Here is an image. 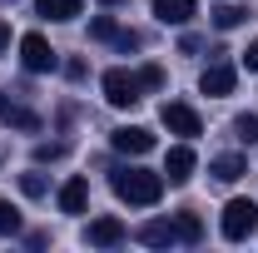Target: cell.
Masks as SVG:
<instances>
[{
  "label": "cell",
  "mask_w": 258,
  "mask_h": 253,
  "mask_svg": "<svg viewBox=\"0 0 258 253\" xmlns=\"http://www.w3.org/2000/svg\"><path fill=\"white\" fill-rule=\"evenodd\" d=\"M243 20H248L243 5H219V10H214V25H219V30H238Z\"/></svg>",
  "instance_id": "16"
},
{
  "label": "cell",
  "mask_w": 258,
  "mask_h": 253,
  "mask_svg": "<svg viewBox=\"0 0 258 253\" xmlns=\"http://www.w3.org/2000/svg\"><path fill=\"white\" fill-rule=\"evenodd\" d=\"M114 194H119L124 204L149 209V204H159V194H164V174H149V169H119V174H114Z\"/></svg>",
  "instance_id": "1"
},
{
  "label": "cell",
  "mask_w": 258,
  "mask_h": 253,
  "mask_svg": "<svg viewBox=\"0 0 258 253\" xmlns=\"http://www.w3.org/2000/svg\"><path fill=\"white\" fill-rule=\"evenodd\" d=\"M233 129H238V139H243V144H258V114H238Z\"/></svg>",
  "instance_id": "18"
},
{
  "label": "cell",
  "mask_w": 258,
  "mask_h": 253,
  "mask_svg": "<svg viewBox=\"0 0 258 253\" xmlns=\"http://www.w3.org/2000/svg\"><path fill=\"white\" fill-rule=\"evenodd\" d=\"M104 99H109L114 109H134V104L144 99L139 75H129V70H104Z\"/></svg>",
  "instance_id": "3"
},
{
  "label": "cell",
  "mask_w": 258,
  "mask_h": 253,
  "mask_svg": "<svg viewBox=\"0 0 258 253\" xmlns=\"http://www.w3.org/2000/svg\"><path fill=\"white\" fill-rule=\"evenodd\" d=\"M253 228H258V204L253 199H228L224 204V238L243 243V238H253Z\"/></svg>",
  "instance_id": "2"
},
{
  "label": "cell",
  "mask_w": 258,
  "mask_h": 253,
  "mask_svg": "<svg viewBox=\"0 0 258 253\" xmlns=\"http://www.w3.org/2000/svg\"><path fill=\"white\" fill-rule=\"evenodd\" d=\"M114 149L119 154H149L154 149V134L139 129V124H124V129H114Z\"/></svg>",
  "instance_id": "6"
},
{
  "label": "cell",
  "mask_w": 258,
  "mask_h": 253,
  "mask_svg": "<svg viewBox=\"0 0 258 253\" xmlns=\"http://www.w3.org/2000/svg\"><path fill=\"white\" fill-rule=\"evenodd\" d=\"M85 238L99 243V248H114V243H124V223H119V219H95Z\"/></svg>",
  "instance_id": "11"
},
{
  "label": "cell",
  "mask_w": 258,
  "mask_h": 253,
  "mask_svg": "<svg viewBox=\"0 0 258 253\" xmlns=\"http://www.w3.org/2000/svg\"><path fill=\"white\" fill-rule=\"evenodd\" d=\"M20 194H25V199H40V194H45V179H40V174H20Z\"/></svg>",
  "instance_id": "21"
},
{
  "label": "cell",
  "mask_w": 258,
  "mask_h": 253,
  "mask_svg": "<svg viewBox=\"0 0 258 253\" xmlns=\"http://www.w3.org/2000/svg\"><path fill=\"white\" fill-rule=\"evenodd\" d=\"M154 15L164 25H189L199 10H194V0H154Z\"/></svg>",
  "instance_id": "10"
},
{
  "label": "cell",
  "mask_w": 258,
  "mask_h": 253,
  "mask_svg": "<svg viewBox=\"0 0 258 253\" xmlns=\"http://www.w3.org/2000/svg\"><path fill=\"white\" fill-rule=\"evenodd\" d=\"M5 45H10V25H0V50H5Z\"/></svg>",
  "instance_id": "25"
},
{
  "label": "cell",
  "mask_w": 258,
  "mask_h": 253,
  "mask_svg": "<svg viewBox=\"0 0 258 253\" xmlns=\"http://www.w3.org/2000/svg\"><path fill=\"white\" fill-rule=\"evenodd\" d=\"M164 174H169V184H184V179L194 174V149H189V144H174V149H169Z\"/></svg>",
  "instance_id": "9"
},
{
  "label": "cell",
  "mask_w": 258,
  "mask_h": 253,
  "mask_svg": "<svg viewBox=\"0 0 258 253\" xmlns=\"http://www.w3.org/2000/svg\"><path fill=\"white\" fill-rule=\"evenodd\" d=\"M134 238H139V243H149V248H169V243H184V238H179V223H169V219L144 223V228H139Z\"/></svg>",
  "instance_id": "7"
},
{
  "label": "cell",
  "mask_w": 258,
  "mask_h": 253,
  "mask_svg": "<svg viewBox=\"0 0 258 253\" xmlns=\"http://www.w3.org/2000/svg\"><path fill=\"white\" fill-rule=\"evenodd\" d=\"M99 5H124V0H99Z\"/></svg>",
  "instance_id": "26"
},
{
  "label": "cell",
  "mask_w": 258,
  "mask_h": 253,
  "mask_svg": "<svg viewBox=\"0 0 258 253\" xmlns=\"http://www.w3.org/2000/svg\"><path fill=\"white\" fill-rule=\"evenodd\" d=\"M90 35H95V40H119V25H114L109 15H99L95 25H90Z\"/></svg>",
  "instance_id": "19"
},
{
  "label": "cell",
  "mask_w": 258,
  "mask_h": 253,
  "mask_svg": "<svg viewBox=\"0 0 258 253\" xmlns=\"http://www.w3.org/2000/svg\"><path fill=\"white\" fill-rule=\"evenodd\" d=\"M0 119H5V124H15V129H25V134H35V129H40V114H35V109H25V104H10V99H5Z\"/></svg>",
  "instance_id": "15"
},
{
  "label": "cell",
  "mask_w": 258,
  "mask_h": 253,
  "mask_svg": "<svg viewBox=\"0 0 258 253\" xmlns=\"http://www.w3.org/2000/svg\"><path fill=\"white\" fill-rule=\"evenodd\" d=\"M20 228V214H15V204H5L0 199V233H15Z\"/></svg>",
  "instance_id": "20"
},
{
  "label": "cell",
  "mask_w": 258,
  "mask_h": 253,
  "mask_svg": "<svg viewBox=\"0 0 258 253\" xmlns=\"http://www.w3.org/2000/svg\"><path fill=\"white\" fill-rule=\"evenodd\" d=\"M199 85H204V95H214V99L233 95V65H209Z\"/></svg>",
  "instance_id": "8"
},
{
  "label": "cell",
  "mask_w": 258,
  "mask_h": 253,
  "mask_svg": "<svg viewBox=\"0 0 258 253\" xmlns=\"http://www.w3.org/2000/svg\"><path fill=\"white\" fill-rule=\"evenodd\" d=\"M20 65H25L30 75H45V70H55V65H60V55L50 50V40H45V35H25V40H20Z\"/></svg>",
  "instance_id": "4"
},
{
  "label": "cell",
  "mask_w": 258,
  "mask_h": 253,
  "mask_svg": "<svg viewBox=\"0 0 258 253\" xmlns=\"http://www.w3.org/2000/svg\"><path fill=\"white\" fill-rule=\"evenodd\" d=\"M85 204H90V184H85V179H70L60 189V209L64 214H85Z\"/></svg>",
  "instance_id": "13"
},
{
  "label": "cell",
  "mask_w": 258,
  "mask_h": 253,
  "mask_svg": "<svg viewBox=\"0 0 258 253\" xmlns=\"http://www.w3.org/2000/svg\"><path fill=\"white\" fill-rule=\"evenodd\" d=\"M179 238H184V243H199V233H204V223H199V214H194V209H184V214H179Z\"/></svg>",
  "instance_id": "17"
},
{
  "label": "cell",
  "mask_w": 258,
  "mask_h": 253,
  "mask_svg": "<svg viewBox=\"0 0 258 253\" xmlns=\"http://www.w3.org/2000/svg\"><path fill=\"white\" fill-rule=\"evenodd\" d=\"M35 10H40L45 20H75V15L85 10V0H35Z\"/></svg>",
  "instance_id": "14"
},
{
  "label": "cell",
  "mask_w": 258,
  "mask_h": 253,
  "mask_svg": "<svg viewBox=\"0 0 258 253\" xmlns=\"http://www.w3.org/2000/svg\"><path fill=\"white\" fill-rule=\"evenodd\" d=\"M209 174H214L219 184H233V179H243V174H248V164H243V154H219L214 164H209Z\"/></svg>",
  "instance_id": "12"
},
{
  "label": "cell",
  "mask_w": 258,
  "mask_h": 253,
  "mask_svg": "<svg viewBox=\"0 0 258 253\" xmlns=\"http://www.w3.org/2000/svg\"><path fill=\"white\" fill-rule=\"evenodd\" d=\"M159 114H164V124H169V134H184V139H199V134H204V119H199V109L179 104V99H169Z\"/></svg>",
  "instance_id": "5"
},
{
  "label": "cell",
  "mask_w": 258,
  "mask_h": 253,
  "mask_svg": "<svg viewBox=\"0 0 258 253\" xmlns=\"http://www.w3.org/2000/svg\"><path fill=\"white\" fill-rule=\"evenodd\" d=\"M35 159H40V164H50V159H64V144H40V149H35Z\"/></svg>",
  "instance_id": "23"
},
{
  "label": "cell",
  "mask_w": 258,
  "mask_h": 253,
  "mask_svg": "<svg viewBox=\"0 0 258 253\" xmlns=\"http://www.w3.org/2000/svg\"><path fill=\"white\" fill-rule=\"evenodd\" d=\"M139 85H144V90H159V85H164V70H159V65H144V70H139Z\"/></svg>",
  "instance_id": "22"
},
{
  "label": "cell",
  "mask_w": 258,
  "mask_h": 253,
  "mask_svg": "<svg viewBox=\"0 0 258 253\" xmlns=\"http://www.w3.org/2000/svg\"><path fill=\"white\" fill-rule=\"evenodd\" d=\"M243 65H248V70H258V40L248 45V50H243Z\"/></svg>",
  "instance_id": "24"
}]
</instances>
